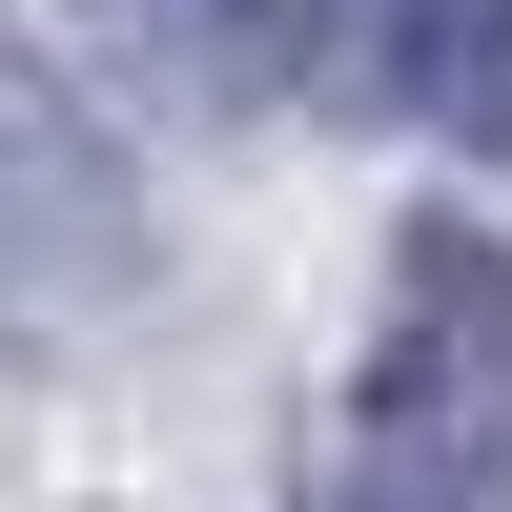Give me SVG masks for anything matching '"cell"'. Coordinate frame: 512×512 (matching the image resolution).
<instances>
[{
  "label": "cell",
  "mask_w": 512,
  "mask_h": 512,
  "mask_svg": "<svg viewBox=\"0 0 512 512\" xmlns=\"http://www.w3.org/2000/svg\"><path fill=\"white\" fill-rule=\"evenodd\" d=\"M369 21H390V82H410V103L512 164V0H369Z\"/></svg>",
  "instance_id": "3957f363"
},
{
  "label": "cell",
  "mask_w": 512,
  "mask_h": 512,
  "mask_svg": "<svg viewBox=\"0 0 512 512\" xmlns=\"http://www.w3.org/2000/svg\"><path fill=\"white\" fill-rule=\"evenodd\" d=\"M144 267V226H123V164L62 123V82L0 41V308H103V287Z\"/></svg>",
  "instance_id": "6da1fadb"
},
{
  "label": "cell",
  "mask_w": 512,
  "mask_h": 512,
  "mask_svg": "<svg viewBox=\"0 0 512 512\" xmlns=\"http://www.w3.org/2000/svg\"><path fill=\"white\" fill-rule=\"evenodd\" d=\"M82 21H103L164 103H287V82L328 62V0H82Z\"/></svg>",
  "instance_id": "7a4b0ae2"
}]
</instances>
